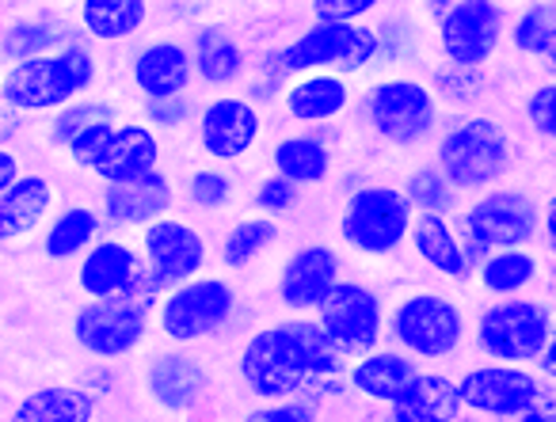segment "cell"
Returning a JSON list of instances; mask_svg holds the SVG:
<instances>
[{
	"instance_id": "6da1fadb",
	"label": "cell",
	"mask_w": 556,
	"mask_h": 422,
	"mask_svg": "<svg viewBox=\"0 0 556 422\" xmlns=\"http://www.w3.org/2000/svg\"><path fill=\"white\" fill-rule=\"evenodd\" d=\"M96 77L92 57L80 47H70L65 54H47L20 62L16 69L4 77L0 95L20 111H47L70 103L77 92H85Z\"/></svg>"
},
{
	"instance_id": "7a4b0ae2",
	"label": "cell",
	"mask_w": 556,
	"mask_h": 422,
	"mask_svg": "<svg viewBox=\"0 0 556 422\" xmlns=\"http://www.w3.org/2000/svg\"><path fill=\"white\" fill-rule=\"evenodd\" d=\"M156 282L149 274L138 278L130 293H118V297H100L96 305H88L77 316V343L85 350L100 354V358H118V354L134 350L146 335V316L153 305Z\"/></svg>"
},
{
	"instance_id": "3957f363",
	"label": "cell",
	"mask_w": 556,
	"mask_h": 422,
	"mask_svg": "<svg viewBox=\"0 0 556 422\" xmlns=\"http://www.w3.org/2000/svg\"><path fill=\"white\" fill-rule=\"evenodd\" d=\"M507 161L510 141L492 118H469L457 130H450L439 145V171L462 191L495 183L507 171Z\"/></svg>"
},
{
	"instance_id": "277c9868",
	"label": "cell",
	"mask_w": 556,
	"mask_h": 422,
	"mask_svg": "<svg viewBox=\"0 0 556 422\" xmlns=\"http://www.w3.org/2000/svg\"><path fill=\"white\" fill-rule=\"evenodd\" d=\"M412 202L393 187H363L343 209V240L366 255H389L412 232Z\"/></svg>"
},
{
	"instance_id": "5b68a950",
	"label": "cell",
	"mask_w": 556,
	"mask_h": 422,
	"mask_svg": "<svg viewBox=\"0 0 556 422\" xmlns=\"http://www.w3.org/2000/svg\"><path fill=\"white\" fill-rule=\"evenodd\" d=\"M389 331H393V338L404 350L419 354V358H446V354H454L462 346L465 316L450 297L412 293L393 308Z\"/></svg>"
},
{
	"instance_id": "8992f818",
	"label": "cell",
	"mask_w": 556,
	"mask_h": 422,
	"mask_svg": "<svg viewBox=\"0 0 556 422\" xmlns=\"http://www.w3.org/2000/svg\"><path fill=\"white\" fill-rule=\"evenodd\" d=\"M548 335H553V316L541 300H500L480 316L477 343L495 361H533L541 358Z\"/></svg>"
},
{
	"instance_id": "52a82bcc",
	"label": "cell",
	"mask_w": 556,
	"mask_h": 422,
	"mask_svg": "<svg viewBox=\"0 0 556 422\" xmlns=\"http://www.w3.org/2000/svg\"><path fill=\"white\" fill-rule=\"evenodd\" d=\"M378 54V35L358 24H317L298 42L282 50V69L309 73V69H340L355 73L374 62Z\"/></svg>"
},
{
	"instance_id": "ba28073f",
	"label": "cell",
	"mask_w": 556,
	"mask_h": 422,
	"mask_svg": "<svg viewBox=\"0 0 556 422\" xmlns=\"http://www.w3.org/2000/svg\"><path fill=\"white\" fill-rule=\"evenodd\" d=\"M320 328L332 338V346L351 358H366L374 354L381 338V300L374 297L366 285L340 282L325 300L317 305Z\"/></svg>"
},
{
	"instance_id": "9c48e42d",
	"label": "cell",
	"mask_w": 556,
	"mask_h": 422,
	"mask_svg": "<svg viewBox=\"0 0 556 422\" xmlns=\"http://www.w3.org/2000/svg\"><path fill=\"white\" fill-rule=\"evenodd\" d=\"M538 206L518 191H492L465 214L469 247L465 252H503V247H522L538 232Z\"/></svg>"
},
{
	"instance_id": "30bf717a",
	"label": "cell",
	"mask_w": 556,
	"mask_h": 422,
	"mask_svg": "<svg viewBox=\"0 0 556 422\" xmlns=\"http://www.w3.org/2000/svg\"><path fill=\"white\" fill-rule=\"evenodd\" d=\"M240 373H244L248 388L263 399L294 396L302 384H309V369H305L302 354H298L294 338L287 335V328L260 331V335L244 346Z\"/></svg>"
},
{
	"instance_id": "8fae6325",
	"label": "cell",
	"mask_w": 556,
	"mask_h": 422,
	"mask_svg": "<svg viewBox=\"0 0 556 422\" xmlns=\"http://www.w3.org/2000/svg\"><path fill=\"white\" fill-rule=\"evenodd\" d=\"M370 123L393 145H412L434 126V95L419 80H386L366 100Z\"/></svg>"
},
{
	"instance_id": "7c38bea8",
	"label": "cell",
	"mask_w": 556,
	"mask_h": 422,
	"mask_svg": "<svg viewBox=\"0 0 556 422\" xmlns=\"http://www.w3.org/2000/svg\"><path fill=\"white\" fill-rule=\"evenodd\" d=\"M442 50L457 69H477L503 39V12L492 0H457L442 16Z\"/></svg>"
},
{
	"instance_id": "4fadbf2b",
	"label": "cell",
	"mask_w": 556,
	"mask_h": 422,
	"mask_svg": "<svg viewBox=\"0 0 556 422\" xmlns=\"http://www.w3.org/2000/svg\"><path fill=\"white\" fill-rule=\"evenodd\" d=\"M232 312V290L217 278H199V282H184L168 297L161 312L164 335L176 343H191V338H206L229 320Z\"/></svg>"
},
{
	"instance_id": "5bb4252c",
	"label": "cell",
	"mask_w": 556,
	"mask_h": 422,
	"mask_svg": "<svg viewBox=\"0 0 556 422\" xmlns=\"http://www.w3.org/2000/svg\"><path fill=\"white\" fill-rule=\"evenodd\" d=\"M462 404L472 407L480 414H495V419H518L526 407H533L545 388L538 384V376L515 366H480L472 373L462 376L457 384Z\"/></svg>"
},
{
	"instance_id": "9a60e30c",
	"label": "cell",
	"mask_w": 556,
	"mask_h": 422,
	"mask_svg": "<svg viewBox=\"0 0 556 422\" xmlns=\"http://www.w3.org/2000/svg\"><path fill=\"white\" fill-rule=\"evenodd\" d=\"M146 252H149V278L161 285H184L191 274H199L202 259H206V244L194 229L179 221H153L146 232Z\"/></svg>"
},
{
	"instance_id": "2e32d148",
	"label": "cell",
	"mask_w": 556,
	"mask_h": 422,
	"mask_svg": "<svg viewBox=\"0 0 556 422\" xmlns=\"http://www.w3.org/2000/svg\"><path fill=\"white\" fill-rule=\"evenodd\" d=\"M340 285V255L325 244H309L287 263L278 293L290 308H317Z\"/></svg>"
},
{
	"instance_id": "e0dca14e",
	"label": "cell",
	"mask_w": 556,
	"mask_h": 422,
	"mask_svg": "<svg viewBox=\"0 0 556 422\" xmlns=\"http://www.w3.org/2000/svg\"><path fill=\"white\" fill-rule=\"evenodd\" d=\"M260 138V115L244 100H217L202 115V145L217 161H237Z\"/></svg>"
},
{
	"instance_id": "ac0fdd59",
	"label": "cell",
	"mask_w": 556,
	"mask_h": 422,
	"mask_svg": "<svg viewBox=\"0 0 556 422\" xmlns=\"http://www.w3.org/2000/svg\"><path fill=\"white\" fill-rule=\"evenodd\" d=\"M462 392L439 373L412 376L408 388L393 399L396 422H457L462 419Z\"/></svg>"
},
{
	"instance_id": "d6986e66",
	"label": "cell",
	"mask_w": 556,
	"mask_h": 422,
	"mask_svg": "<svg viewBox=\"0 0 556 422\" xmlns=\"http://www.w3.org/2000/svg\"><path fill=\"white\" fill-rule=\"evenodd\" d=\"M156 138L146 126H123L111 133L108 149L96 161V176H103L108 183H126V179H141L156 168Z\"/></svg>"
},
{
	"instance_id": "ffe728a7",
	"label": "cell",
	"mask_w": 556,
	"mask_h": 422,
	"mask_svg": "<svg viewBox=\"0 0 556 422\" xmlns=\"http://www.w3.org/2000/svg\"><path fill=\"white\" fill-rule=\"evenodd\" d=\"M146 274L138 263V255L126 244H96L88 252L85 267H80V285L85 293L100 297H118V293H130L138 285V278Z\"/></svg>"
},
{
	"instance_id": "44dd1931",
	"label": "cell",
	"mask_w": 556,
	"mask_h": 422,
	"mask_svg": "<svg viewBox=\"0 0 556 422\" xmlns=\"http://www.w3.org/2000/svg\"><path fill=\"white\" fill-rule=\"evenodd\" d=\"M134 80L149 100H176L191 85V62L176 42H156L134 65Z\"/></svg>"
},
{
	"instance_id": "7402d4cb",
	"label": "cell",
	"mask_w": 556,
	"mask_h": 422,
	"mask_svg": "<svg viewBox=\"0 0 556 422\" xmlns=\"http://www.w3.org/2000/svg\"><path fill=\"white\" fill-rule=\"evenodd\" d=\"M412 244H416L419 259L439 270V274L457 278V282L469 278L472 259L462 240L454 236V229L442 221V214H419V221H412Z\"/></svg>"
},
{
	"instance_id": "603a6c76",
	"label": "cell",
	"mask_w": 556,
	"mask_h": 422,
	"mask_svg": "<svg viewBox=\"0 0 556 422\" xmlns=\"http://www.w3.org/2000/svg\"><path fill=\"white\" fill-rule=\"evenodd\" d=\"M168 179L161 171H149L141 179H126V183H111L108 187V214L115 221L126 225H141V221H161V214L168 209Z\"/></svg>"
},
{
	"instance_id": "cb8c5ba5",
	"label": "cell",
	"mask_w": 556,
	"mask_h": 422,
	"mask_svg": "<svg viewBox=\"0 0 556 422\" xmlns=\"http://www.w3.org/2000/svg\"><path fill=\"white\" fill-rule=\"evenodd\" d=\"M149 388H153L156 404H164L168 411H184L206 388V373L199 361L184 358V354H164L149 369Z\"/></svg>"
},
{
	"instance_id": "d4e9b609",
	"label": "cell",
	"mask_w": 556,
	"mask_h": 422,
	"mask_svg": "<svg viewBox=\"0 0 556 422\" xmlns=\"http://www.w3.org/2000/svg\"><path fill=\"white\" fill-rule=\"evenodd\" d=\"M50 209V187L42 176L16 179L9 191L0 194V240H16L31 232Z\"/></svg>"
},
{
	"instance_id": "484cf974",
	"label": "cell",
	"mask_w": 556,
	"mask_h": 422,
	"mask_svg": "<svg viewBox=\"0 0 556 422\" xmlns=\"http://www.w3.org/2000/svg\"><path fill=\"white\" fill-rule=\"evenodd\" d=\"M412 376H416L412 361L404 358V354H389V350L366 354V358H358V366L351 369V384H355L363 396L381 399V404H393V399L408 388Z\"/></svg>"
},
{
	"instance_id": "4316f807",
	"label": "cell",
	"mask_w": 556,
	"mask_h": 422,
	"mask_svg": "<svg viewBox=\"0 0 556 422\" xmlns=\"http://www.w3.org/2000/svg\"><path fill=\"white\" fill-rule=\"evenodd\" d=\"M96 399L80 388H65V384H54V388H39L16 407L12 422H92Z\"/></svg>"
},
{
	"instance_id": "83f0119b",
	"label": "cell",
	"mask_w": 556,
	"mask_h": 422,
	"mask_svg": "<svg viewBox=\"0 0 556 422\" xmlns=\"http://www.w3.org/2000/svg\"><path fill=\"white\" fill-rule=\"evenodd\" d=\"M343 107H348V85L340 77H328V73H313L287 92V111L298 123H325V118L340 115Z\"/></svg>"
},
{
	"instance_id": "f1b7e54d",
	"label": "cell",
	"mask_w": 556,
	"mask_h": 422,
	"mask_svg": "<svg viewBox=\"0 0 556 422\" xmlns=\"http://www.w3.org/2000/svg\"><path fill=\"white\" fill-rule=\"evenodd\" d=\"M533 278H538V259L526 247H503V252H492L480 263V282H484L488 293H500V297L526 290Z\"/></svg>"
},
{
	"instance_id": "f546056e",
	"label": "cell",
	"mask_w": 556,
	"mask_h": 422,
	"mask_svg": "<svg viewBox=\"0 0 556 422\" xmlns=\"http://www.w3.org/2000/svg\"><path fill=\"white\" fill-rule=\"evenodd\" d=\"M80 20L96 39H126L146 24V0H85Z\"/></svg>"
},
{
	"instance_id": "4dcf8cb0",
	"label": "cell",
	"mask_w": 556,
	"mask_h": 422,
	"mask_svg": "<svg viewBox=\"0 0 556 422\" xmlns=\"http://www.w3.org/2000/svg\"><path fill=\"white\" fill-rule=\"evenodd\" d=\"M328 149L317 138H287L275 145V168L290 183H320L328 176Z\"/></svg>"
},
{
	"instance_id": "1f68e13d",
	"label": "cell",
	"mask_w": 556,
	"mask_h": 422,
	"mask_svg": "<svg viewBox=\"0 0 556 422\" xmlns=\"http://www.w3.org/2000/svg\"><path fill=\"white\" fill-rule=\"evenodd\" d=\"M282 328H287V335L294 338L298 354H302L305 369H309V381H313V376H336V373H340L343 354L336 350L332 338L325 335V328H320V323L298 320V323H282Z\"/></svg>"
},
{
	"instance_id": "d6a6232c",
	"label": "cell",
	"mask_w": 556,
	"mask_h": 422,
	"mask_svg": "<svg viewBox=\"0 0 556 422\" xmlns=\"http://www.w3.org/2000/svg\"><path fill=\"white\" fill-rule=\"evenodd\" d=\"M194 62H199V73L210 80V85H229V80L240 77V69H244V57H240L237 42L222 31H202L199 35Z\"/></svg>"
},
{
	"instance_id": "836d02e7",
	"label": "cell",
	"mask_w": 556,
	"mask_h": 422,
	"mask_svg": "<svg viewBox=\"0 0 556 422\" xmlns=\"http://www.w3.org/2000/svg\"><path fill=\"white\" fill-rule=\"evenodd\" d=\"M275 236H278L275 221H267V217H248V221H240L237 229L225 236L222 259L229 263V267H248L255 255L275 244Z\"/></svg>"
},
{
	"instance_id": "e575fe53",
	"label": "cell",
	"mask_w": 556,
	"mask_h": 422,
	"mask_svg": "<svg viewBox=\"0 0 556 422\" xmlns=\"http://www.w3.org/2000/svg\"><path fill=\"white\" fill-rule=\"evenodd\" d=\"M92 236H96V214L92 209H70V214L58 217L54 229H50L47 255H54V259H70V255H77L85 244H92Z\"/></svg>"
},
{
	"instance_id": "d590c367",
	"label": "cell",
	"mask_w": 556,
	"mask_h": 422,
	"mask_svg": "<svg viewBox=\"0 0 556 422\" xmlns=\"http://www.w3.org/2000/svg\"><path fill=\"white\" fill-rule=\"evenodd\" d=\"M450 179L442 176L439 168H419L416 176L408 179V191H404V199L412 202V209H424V214H442V209H450V202H454V191H450Z\"/></svg>"
},
{
	"instance_id": "8d00e7d4",
	"label": "cell",
	"mask_w": 556,
	"mask_h": 422,
	"mask_svg": "<svg viewBox=\"0 0 556 422\" xmlns=\"http://www.w3.org/2000/svg\"><path fill=\"white\" fill-rule=\"evenodd\" d=\"M510 39H515V47L522 50V54H545L548 42L556 39V9H545V4L530 9L515 24Z\"/></svg>"
},
{
	"instance_id": "74e56055",
	"label": "cell",
	"mask_w": 556,
	"mask_h": 422,
	"mask_svg": "<svg viewBox=\"0 0 556 422\" xmlns=\"http://www.w3.org/2000/svg\"><path fill=\"white\" fill-rule=\"evenodd\" d=\"M111 133H115V126H111V123H92V126H85V130L73 133V138L65 141V145H70L73 161L85 164V168H96V161H100V153H103V149H108Z\"/></svg>"
},
{
	"instance_id": "f35d334b",
	"label": "cell",
	"mask_w": 556,
	"mask_h": 422,
	"mask_svg": "<svg viewBox=\"0 0 556 422\" xmlns=\"http://www.w3.org/2000/svg\"><path fill=\"white\" fill-rule=\"evenodd\" d=\"M370 9H378V0H313L317 24H355Z\"/></svg>"
},
{
	"instance_id": "ab89813d",
	"label": "cell",
	"mask_w": 556,
	"mask_h": 422,
	"mask_svg": "<svg viewBox=\"0 0 556 422\" xmlns=\"http://www.w3.org/2000/svg\"><path fill=\"white\" fill-rule=\"evenodd\" d=\"M530 123L538 133H545V138H556V85H545L538 88V92L530 95Z\"/></svg>"
},
{
	"instance_id": "60d3db41",
	"label": "cell",
	"mask_w": 556,
	"mask_h": 422,
	"mask_svg": "<svg viewBox=\"0 0 556 422\" xmlns=\"http://www.w3.org/2000/svg\"><path fill=\"white\" fill-rule=\"evenodd\" d=\"M50 39H54V35H50L47 27H16V31L9 35V42H4V50H9L12 57H20V62H31V57H39V50L47 47Z\"/></svg>"
},
{
	"instance_id": "b9f144b4",
	"label": "cell",
	"mask_w": 556,
	"mask_h": 422,
	"mask_svg": "<svg viewBox=\"0 0 556 422\" xmlns=\"http://www.w3.org/2000/svg\"><path fill=\"white\" fill-rule=\"evenodd\" d=\"M255 202H260V209H267V214H282V209H290L298 202V183H290V179H282V176L267 179V183L260 187V194H255Z\"/></svg>"
},
{
	"instance_id": "7bdbcfd3",
	"label": "cell",
	"mask_w": 556,
	"mask_h": 422,
	"mask_svg": "<svg viewBox=\"0 0 556 422\" xmlns=\"http://www.w3.org/2000/svg\"><path fill=\"white\" fill-rule=\"evenodd\" d=\"M191 199L199 206H225L229 202V179L217 176V171H199L191 179Z\"/></svg>"
},
{
	"instance_id": "ee69618b",
	"label": "cell",
	"mask_w": 556,
	"mask_h": 422,
	"mask_svg": "<svg viewBox=\"0 0 556 422\" xmlns=\"http://www.w3.org/2000/svg\"><path fill=\"white\" fill-rule=\"evenodd\" d=\"M244 422H317V411H313V404H275L252 411Z\"/></svg>"
},
{
	"instance_id": "f6af8a7d",
	"label": "cell",
	"mask_w": 556,
	"mask_h": 422,
	"mask_svg": "<svg viewBox=\"0 0 556 422\" xmlns=\"http://www.w3.org/2000/svg\"><path fill=\"white\" fill-rule=\"evenodd\" d=\"M92 123H108V111H103V107L65 111V115L58 118V126H54V138H58V141H70L73 133L85 130V126H92Z\"/></svg>"
},
{
	"instance_id": "bcb514c9",
	"label": "cell",
	"mask_w": 556,
	"mask_h": 422,
	"mask_svg": "<svg viewBox=\"0 0 556 422\" xmlns=\"http://www.w3.org/2000/svg\"><path fill=\"white\" fill-rule=\"evenodd\" d=\"M522 422H556V399H548V396H541L533 407H526L522 414H518Z\"/></svg>"
},
{
	"instance_id": "7dc6e473",
	"label": "cell",
	"mask_w": 556,
	"mask_h": 422,
	"mask_svg": "<svg viewBox=\"0 0 556 422\" xmlns=\"http://www.w3.org/2000/svg\"><path fill=\"white\" fill-rule=\"evenodd\" d=\"M16 179H20V164H16V156L4 153V149H0V194L9 191V187L16 183Z\"/></svg>"
},
{
	"instance_id": "c3c4849f",
	"label": "cell",
	"mask_w": 556,
	"mask_h": 422,
	"mask_svg": "<svg viewBox=\"0 0 556 422\" xmlns=\"http://www.w3.org/2000/svg\"><path fill=\"white\" fill-rule=\"evenodd\" d=\"M541 221H545V240H548V247L556 252V199L548 202L545 209H541Z\"/></svg>"
},
{
	"instance_id": "681fc988",
	"label": "cell",
	"mask_w": 556,
	"mask_h": 422,
	"mask_svg": "<svg viewBox=\"0 0 556 422\" xmlns=\"http://www.w3.org/2000/svg\"><path fill=\"white\" fill-rule=\"evenodd\" d=\"M538 361H541V369H545V373L556 381V331L548 335V343H545V350H541V358H538Z\"/></svg>"
},
{
	"instance_id": "f907efd6",
	"label": "cell",
	"mask_w": 556,
	"mask_h": 422,
	"mask_svg": "<svg viewBox=\"0 0 556 422\" xmlns=\"http://www.w3.org/2000/svg\"><path fill=\"white\" fill-rule=\"evenodd\" d=\"M153 118H161V123H176V118H184V107H179V103L164 107V100H153Z\"/></svg>"
},
{
	"instance_id": "816d5d0a",
	"label": "cell",
	"mask_w": 556,
	"mask_h": 422,
	"mask_svg": "<svg viewBox=\"0 0 556 422\" xmlns=\"http://www.w3.org/2000/svg\"><path fill=\"white\" fill-rule=\"evenodd\" d=\"M545 62H548V69H556V39L548 42V50H545Z\"/></svg>"
},
{
	"instance_id": "f5cc1de1",
	"label": "cell",
	"mask_w": 556,
	"mask_h": 422,
	"mask_svg": "<svg viewBox=\"0 0 556 422\" xmlns=\"http://www.w3.org/2000/svg\"><path fill=\"white\" fill-rule=\"evenodd\" d=\"M389 422H396V419H389Z\"/></svg>"
}]
</instances>
